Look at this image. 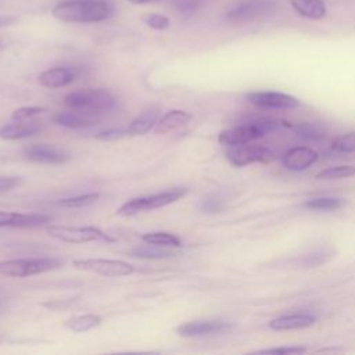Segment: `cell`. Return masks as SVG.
Returning a JSON list of instances; mask_svg holds the SVG:
<instances>
[{
    "label": "cell",
    "mask_w": 355,
    "mask_h": 355,
    "mask_svg": "<svg viewBox=\"0 0 355 355\" xmlns=\"http://www.w3.org/2000/svg\"><path fill=\"white\" fill-rule=\"evenodd\" d=\"M276 7L275 0H230L223 10V17L233 24H247L270 17Z\"/></svg>",
    "instance_id": "3"
},
{
    "label": "cell",
    "mask_w": 355,
    "mask_h": 355,
    "mask_svg": "<svg viewBox=\"0 0 355 355\" xmlns=\"http://www.w3.org/2000/svg\"><path fill=\"white\" fill-rule=\"evenodd\" d=\"M79 73L80 71L75 67H54L43 71L39 75L37 82L43 87L58 89L72 83L79 76Z\"/></svg>",
    "instance_id": "12"
},
{
    "label": "cell",
    "mask_w": 355,
    "mask_h": 355,
    "mask_svg": "<svg viewBox=\"0 0 355 355\" xmlns=\"http://www.w3.org/2000/svg\"><path fill=\"white\" fill-rule=\"evenodd\" d=\"M158 121V112L157 111H146L140 116L132 121V123L128 126L126 133L129 136H140L146 135L151 129H154L155 123Z\"/></svg>",
    "instance_id": "21"
},
{
    "label": "cell",
    "mask_w": 355,
    "mask_h": 355,
    "mask_svg": "<svg viewBox=\"0 0 355 355\" xmlns=\"http://www.w3.org/2000/svg\"><path fill=\"white\" fill-rule=\"evenodd\" d=\"M141 21L150 26L151 29H155V31H164L169 26L171 21L166 15H162V14H157V12H150V14H144L141 17Z\"/></svg>",
    "instance_id": "31"
},
{
    "label": "cell",
    "mask_w": 355,
    "mask_h": 355,
    "mask_svg": "<svg viewBox=\"0 0 355 355\" xmlns=\"http://www.w3.org/2000/svg\"><path fill=\"white\" fill-rule=\"evenodd\" d=\"M355 175V166L352 165H336L326 168L316 173V179L320 180H336V179H347Z\"/></svg>",
    "instance_id": "27"
},
{
    "label": "cell",
    "mask_w": 355,
    "mask_h": 355,
    "mask_svg": "<svg viewBox=\"0 0 355 355\" xmlns=\"http://www.w3.org/2000/svg\"><path fill=\"white\" fill-rule=\"evenodd\" d=\"M21 183V179L18 178H12V176H7V178H0V193L1 191H8L11 189H14L15 186H18Z\"/></svg>",
    "instance_id": "37"
},
{
    "label": "cell",
    "mask_w": 355,
    "mask_h": 355,
    "mask_svg": "<svg viewBox=\"0 0 355 355\" xmlns=\"http://www.w3.org/2000/svg\"><path fill=\"white\" fill-rule=\"evenodd\" d=\"M226 158L233 166H247L254 162H270L275 158V154L261 144H239L232 146L226 151Z\"/></svg>",
    "instance_id": "9"
},
{
    "label": "cell",
    "mask_w": 355,
    "mask_h": 355,
    "mask_svg": "<svg viewBox=\"0 0 355 355\" xmlns=\"http://www.w3.org/2000/svg\"><path fill=\"white\" fill-rule=\"evenodd\" d=\"M318 158H319V154L313 148L305 147V146H297L290 148L283 155L282 162L286 169L300 172L313 165L318 161Z\"/></svg>",
    "instance_id": "13"
},
{
    "label": "cell",
    "mask_w": 355,
    "mask_h": 355,
    "mask_svg": "<svg viewBox=\"0 0 355 355\" xmlns=\"http://www.w3.org/2000/svg\"><path fill=\"white\" fill-rule=\"evenodd\" d=\"M62 103L72 110L98 112L114 108L115 98L104 89H80L68 93Z\"/></svg>",
    "instance_id": "5"
},
{
    "label": "cell",
    "mask_w": 355,
    "mask_h": 355,
    "mask_svg": "<svg viewBox=\"0 0 355 355\" xmlns=\"http://www.w3.org/2000/svg\"><path fill=\"white\" fill-rule=\"evenodd\" d=\"M132 4H146V3H153V1H157V0H126Z\"/></svg>",
    "instance_id": "39"
},
{
    "label": "cell",
    "mask_w": 355,
    "mask_h": 355,
    "mask_svg": "<svg viewBox=\"0 0 355 355\" xmlns=\"http://www.w3.org/2000/svg\"><path fill=\"white\" fill-rule=\"evenodd\" d=\"M60 266L55 258H19L0 261V275L7 277H26L44 273Z\"/></svg>",
    "instance_id": "7"
},
{
    "label": "cell",
    "mask_w": 355,
    "mask_h": 355,
    "mask_svg": "<svg viewBox=\"0 0 355 355\" xmlns=\"http://www.w3.org/2000/svg\"><path fill=\"white\" fill-rule=\"evenodd\" d=\"M331 148L337 153H344V154L354 153L355 151V132L337 136L331 143Z\"/></svg>",
    "instance_id": "28"
},
{
    "label": "cell",
    "mask_w": 355,
    "mask_h": 355,
    "mask_svg": "<svg viewBox=\"0 0 355 355\" xmlns=\"http://www.w3.org/2000/svg\"><path fill=\"white\" fill-rule=\"evenodd\" d=\"M316 316L311 313H291L275 318L269 322V329L275 331L283 330H295V329H305L316 323Z\"/></svg>",
    "instance_id": "16"
},
{
    "label": "cell",
    "mask_w": 355,
    "mask_h": 355,
    "mask_svg": "<svg viewBox=\"0 0 355 355\" xmlns=\"http://www.w3.org/2000/svg\"><path fill=\"white\" fill-rule=\"evenodd\" d=\"M189 193L187 187H173L169 190H164L159 193H154V194H148V196H143V197H136L132 198L126 202H123L116 214L121 216H132L136 215L139 212L143 211H151V209H157V208H162L166 207L178 200H180L182 197H184Z\"/></svg>",
    "instance_id": "4"
},
{
    "label": "cell",
    "mask_w": 355,
    "mask_h": 355,
    "mask_svg": "<svg viewBox=\"0 0 355 355\" xmlns=\"http://www.w3.org/2000/svg\"><path fill=\"white\" fill-rule=\"evenodd\" d=\"M100 193L94 191V193H86V194H80L76 197H68V198H61L57 201V205H61L64 208H83L87 205H92L94 202H97L100 200Z\"/></svg>",
    "instance_id": "26"
},
{
    "label": "cell",
    "mask_w": 355,
    "mask_h": 355,
    "mask_svg": "<svg viewBox=\"0 0 355 355\" xmlns=\"http://www.w3.org/2000/svg\"><path fill=\"white\" fill-rule=\"evenodd\" d=\"M24 155L40 164H62L68 161V155L54 147L44 146V144H31L24 148Z\"/></svg>",
    "instance_id": "15"
},
{
    "label": "cell",
    "mask_w": 355,
    "mask_h": 355,
    "mask_svg": "<svg viewBox=\"0 0 355 355\" xmlns=\"http://www.w3.org/2000/svg\"><path fill=\"white\" fill-rule=\"evenodd\" d=\"M344 201L337 197H316L304 202V207L312 211H336L341 208Z\"/></svg>",
    "instance_id": "25"
},
{
    "label": "cell",
    "mask_w": 355,
    "mask_h": 355,
    "mask_svg": "<svg viewBox=\"0 0 355 355\" xmlns=\"http://www.w3.org/2000/svg\"><path fill=\"white\" fill-rule=\"evenodd\" d=\"M51 14L64 22L92 24L108 19L114 8L105 0H62L53 7Z\"/></svg>",
    "instance_id": "1"
},
{
    "label": "cell",
    "mask_w": 355,
    "mask_h": 355,
    "mask_svg": "<svg viewBox=\"0 0 355 355\" xmlns=\"http://www.w3.org/2000/svg\"><path fill=\"white\" fill-rule=\"evenodd\" d=\"M130 255L136 258H143V259H165V258L173 257L175 252L171 250V247H162V245L146 243L144 245L135 247L130 251Z\"/></svg>",
    "instance_id": "22"
},
{
    "label": "cell",
    "mask_w": 355,
    "mask_h": 355,
    "mask_svg": "<svg viewBox=\"0 0 355 355\" xmlns=\"http://www.w3.org/2000/svg\"><path fill=\"white\" fill-rule=\"evenodd\" d=\"M54 122L65 128L79 129V128H89L98 123V118L90 116L87 111L83 114V111L75 110V111H64V112L55 114Z\"/></svg>",
    "instance_id": "18"
},
{
    "label": "cell",
    "mask_w": 355,
    "mask_h": 355,
    "mask_svg": "<svg viewBox=\"0 0 355 355\" xmlns=\"http://www.w3.org/2000/svg\"><path fill=\"white\" fill-rule=\"evenodd\" d=\"M225 204L223 201L216 197V196H207L205 198L201 200L200 202V208L201 211L207 212V214H216V212H220L223 209Z\"/></svg>",
    "instance_id": "33"
},
{
    "label": "cell",
    "mask_w": 355,
    "mask_h": 355,
    "mask_svg": "<svg viewBox=\"0 0 355 355\" xmlns=\"http://www.w3.org/2000/svg\"><path fill=\"white\" fill-rule=\"evenodd\" d=\"M46 111L44 107H36V105H31V107H21L17 108L15 111H12L11 114V119L12 121H26L35 115L43 114Z\"/></svg>",
    "instance_id": "32"
},
{
    "label": "cell",
    "mask_w": 355,
    "mask_h": 355,
    "mask_svg": "<svg viewBox=\"0 0 355 355\" xmlns=\"http://www.w3.org/2000/svg\"><path fill=\"white\" fill-rule=\"evenodd\" d=\"M50 222L43 214H21L0 211V227H36Z\"/></svg>",
    "instance_id": "14"
},
{
    "label": "cell",
    "mask_w": 355,
    "mask_h": 355,
    "mask_svg": "<svg viewBox=\"0 0 355 355\" xmlns=\"http://www.w3.org/2000/svg\"><path fill=\"white\" fill-rule=\"evenodd\" d=\"M190 119H191V114H189L187 111H183V110L168 111L165 115L158 118L154 126V132L157 135H165V133L173 132L180 126L186 125Z\"/></svg>",
    "instance_id": "19"
},
{
    "label": "cell",
    "mask_w": 355,
    "mask_h": 355,
    "mask_svg": "<svg viewBox=\"0 0 355 355\" xmlns=\"http://www.w3.org/2000/svg\"><path fill=\"white\" fill-rule=\"evenodd\" d=\"M40 128L42 126L37 121H31V122L14 121L12 123L0 126V139H3V140L26 139L29 136L36 135L40 130Z\"/></svg>",
    "instance_id": "17"
},
{
    "label": "cell",
    "mask_w": 355,
    "mask_h": 355,
    "mask_svg": "<svg viewBox=\"0 0 355 355\" xmlns=\"http://www.w3.org/2000/svg\"><path fill=\"white\" fill-rule=\"evenodd\" d=\"M330 257H331V251L320 250V251L304 255L301 258V261H298V263L305 266V268H315V266H319V265L324 263L326 261H329Z\"/></svg>",
    "instance_id": "30"
},
{
    "label": "cell",
    "mask_w": 355,
    "mask_h": 355,
    "mask_svg": "<svg viewBox=\"0 0 355 355\" xmlns=\"http://www.w3.org/2000/svg\"><path fill=\"white\" fill-rule=\"evenodd\" d=\"M205 1L207 0H169L172 7L183 15L194 14L205 4Z\"/></svg>",
    "instance_id": "29"
},
{
    "label": "cell",
    "mask_w": 355,
    "mask_h": 355,
    "mask_svg": "<svg viewBox=\"0 0 355 355\" xmlns=\"http://www.w3.org/2000/svg\"><path fill=\"white\" fill-rule=\"evenodd\" d=\"M297 135L305 139H320L324 136V132L312 125H301L297 129Z\"/></svg>",
    "instance_id": "34"
},
{
    "label": "cell",
    "mask_w": 355,
    "mask_h": 355,
    "mask_svg": "<svg viewBox=\"0 0 355 355\" xmlns=\"http://www.w3.org/2000/svg\"><path fill=\"white\" fill-rule=\"evenodd\" d=\"M280 126L282 122L276 118H257L247 121L241 125L223 129L218 135V141L227 147L245 144L252 140L261 139L270 132L277 130Z\"/></svg>",
    "instance_id": "2"
},
{
    "label": "cell",
    "mask_w": 355,
    "mask_h": 355,
    "mask_svg": "<svg viewBox=\"0 0 355 355\" xmlns=\"http://www.w3.org/2000/svg\"><path fill=\"white\" fill-rule=\"evenodd\" d=\"M46 232L50 237L68 244H83L90 241H104L112 243L114 237H110L107 233L94 226H65V225H50L46 227Z\"/></svg>",
    "instance_id": "6"
},
{
    "label": "cell",
    "mask_w": 355,
    "mask_h": 355,
    "mask_svg": "<svg viewBox=\"0 0 355 355\" xmlns=\"http://www.w3.org/2000/svg\"><path fill=\"white\" fill-rule=\"evenodd\" d=\"M291 8L308 19H320L326 15V3L323 0H288Z\"/></svg>",
    "instance_id": "20"
},
{
    "label": "cell",
    "mask_w": 355,
    "mask_h": 355,
    "mask_svg": "<svg viewBox=\"0 0 355 355\" xmlns=\"http://www.w3.org/2000/svg\"><path fill=\"white\" fill-rule=\"evenodd\" d=\"M247 100L262 108H276V110H290L300 105V100L291 94L273 90H259L247 93Z\"/></svg>",
    "instance_id": "10"
},
{
    "label": "cell",
    "mask_w": 355,
    "mask_h": 355,
    "mask_svg": "<svg viewBox=\"0 0 355 355\" xmlns=\"http://www.w3.org/2000/svg\"><path fill=\"white\" fill-rule=\"evenodd\" d=\"M101 322V318L94 313H86V315H78L71 318L67 322V327L72 330L73 333H85L96 326H98Z\"/></svg>",
    "instance_id": "23"
},
{
    "label": "cell",
    "mask_w": 355,
    "mask_h": 355,
    "mask_svg": "<svg viewBox=\"0 0 355 355\" xmlns=\"http://www.w3.org/2000/svg\"><path fill=\"white\" fill-rule=\"evenodd\" d=\"M73 268L90 273H96L105 277H121L129 276L136 272V268L121 259H104V258H89V259H75L72 262Z\"/></svg>",
    "instance_id": "8"
},
{
    "label": "cell",
    "mask_w": 355,
    "mask_h": 355,
    "mask_svg": "<svg viewBox=\"0 0 355 355\" xmlns=\"http://www.w3.org/2000/svg\"><path fill=\"white\" fill-rule=\"evenodd\" d=\"M1 49H3V44H1V42H0V51H1Z\"/></svg>",
    "instance_id": "40"
},
{
    "label": "cell",
    "mask_w": 355,
    "mask_h": 355,
    "mask_svg": "<svg viewBox=\"0 0 355 355\" xmlns=\"http://www.w3.org/2000/svg\"><path fill=\"white\" fill-rule=\"evenodd\" d=\"M123 136H128L126 130H122V129H107V130L100 132V133L96 136V139L111 141V140H118V139H121V137H123Z\"/></svg>",
    "instance_id": "36"
},
{
    "label": "cell",
    "mask_w": 355,
    "mask_h": 355,
    "mask_svg": "<svg viewBox=\"0 0 355 355\" xmlns=\"http://www.w3.org/2000/svg\"><path fill=\"white\" fill-rule=\"evenodd\" d=\"M305 347H275V348H265L258 351L259 354H277V355H287V354H302L305 352Z\"/></svg>",
    "instance_id": "35"
},
{
    "label": "cell",
    "mask_w": 355,
    "mask_h": 355,
    "mask_svg": "<svg viewBox=\"0 0 355 355\" xmlns=\"http://www.w3.org/2000/svg\"><path fill=\"white\" fill-rule=\"evenodd\" d=\"M141 240L148 244H155V245H162V247H171V248H178L182 245L180 239L176 234L168 233V232H153V233H146L141 236Z\"/></svg>",
    "instance_id": "24"
},
{
    "label": "cell",
    "mask_w": 355,
    "mask_h": 355,
    "mask_svg": "<svg viewBox=\"0 0 355 355\" xmlns=\"http://www.w3.org/2000/svg\"><path fill=\"white\" fill-rule=\"evenodd\" d=\"M73 301H75V298H72V300H71V298H69V300H61V301L55 300V301H53V302H44L43 306H46V308H49V309H51V311H60V309L68 308Z\"/></svg>",
    "instance_id": "38"
},
{
    "label": "cell",
    "mask_w": 355,
    "mask_h": 355,
    "mask_svg": "<svg viewBox=\"0 0 355 355\" xmlns=\"http://www.w3.org/2000/svg\"><path fill=\"white\" fill-rule=\"evenodd\" d=\"M232 329H233V324L226 320L211 319V320L186 322L176 327V333L182 337H201V336L227 333Z\"/></svg>",
    "instance_id": "11"
}]
</instances>
